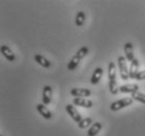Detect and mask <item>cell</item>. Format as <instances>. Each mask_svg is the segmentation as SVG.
<instances>
[{
	"mask_svg": "<svg viewBox=\"0 0 145 136\" xmlns=\"http://www.w3.org/2000/svg\"><path fill=\"white\" fill-rule=\"evenodd\" d=\"M117 63H118V68L120 71V78L121 80L126 81L129 80V67H127V61H126L125 57H118L117 59Z\"/></svg>",
	"mask_w": 145,
	"mask_h": 136,
	"instance_id": "cell-3",
	"label": "cell"
},
{
	"mask_svg": "<svg viewBox=\"0 0 145 136\" xmlns=\"http://www.w3.org/2000/svg\"><path fill=\"white\" fill-rule=\"evenodd\" d=\"M108 76H109V89L112 94H117L119 92V87L116 81V65L114 62H110L108 66Z\"/></svg>",
	"mask_w": 145,
	"mask_h": 136,
	"instance_id": "cell-1",
	"label": "cell"
},
{
	"mask_svg": "<svg viewBox=\"0 0 145 136\" xmlns=\"http://www.w3.org/2000/svg\"><path fill=\"white\" fill-rule=\"evenodd\" d=\"M120 93H134L136 91H139V86L137 84H126L119 87Z\"/></svg>",
	"mask_w": 145,
	"mask_h": 136,
	"instance_id": "cell-12",
	"label": "cell"
},
{
	"mask_svg": "<svg viewBox=\"0 0 145 136\" xmlns=\"http://www.w3.org/2000/svg\"><path fill=\"white\" fill-rule=\"evenodd\" d=\"M132 99L137 101V102H140V103H142V104H145V94L140 92V91H136V92L133 93Z\"/></svg>",
	"mask_w": 145,
	"mask_h": 136,
	"instance_id": "cell-19",
	"label": "cell"
},
{
	"mask_svg": "<svg viewBox=\"0 0 145 136\" xmlns=\"http://www.w3.org/2000/svg\"><path fill=\"white\" fill-rule=\"evenodd\" d=\"M70 94L72 96L75 97H84V99H87L88 96H91L92 92L90 89H87V88H72L71 91H70Z\"/></svg>",
	"mask_w": 145,
	"mask_h": 136,
	"instance_id": "cell-6",
	"label": "cell"
},
{
	"mask_svg": "<svg viewBox=\"0 0 145 136\" xmlns=\"http://www.w3.org/2000/svg\"><path fill=\"white\" fill-rule=\"evenodd\" d=\"M101 129H102V124L99 123V122H95V123L93 124L92 126L89 128L87 135L88 136H96L100 131H101Z\"/></svg>",
	"mask_w": 145,
	"mask_h": 136,
	"instance_id": "cell-15",
	"label": "cell"
},
{
	"mask_svg": "<svg viewBox=\"0 0 145 136\" xmlns=\"http://www.w3.org/2000/svg\"><path fill=\"white\" fill-rule=\"evenodd\" d=\"M73 104L78 107L82 108H92L93 102L89 99H84V97H75L73 100Z\"/></svg>",
	"mask_w": 145,
	"mask_h": 136,
	"instance_id": "cell-10",
	"label": "cell"
},
{
	"mask_svg": "<svg viewBox=\"0 0 145 136\" xmlns=\"http://www.w3.org/2000/svg\"><path fill=\"white\" fill-rule=\"evenodd\" d=\"M139 61L138 59H135V60L131 62V65H129V79H132V80H135L136 79V76H137V73L139 72Z\"/></svg>",
	"mask_w": 145,
	"mask_h": 136,
	"instance_id": "cell-13",
	"label": "cell"
},
{
	"mask_svg": "<svg viewBox=\"0 0 145 136\" xmlns=\"http://www.w3.org/2000/svg\"><path fill=\"white\" fill-rule=\"evenodd\" d=\"M102 73H103V69H102L101 67H97L93 71V74L91 76V84L92 85H97L99 83V81L101 80Z\"/></svg>",
	"mask_w": 145,
	"mask_h": 136,
	"instance_id": "cell-14",
	"label": "cell"
},
{
	"mask_svg": "<svg viewBox=\"0 0 145 136\" xmlns=\"http://www.w3.org/2000/svg\"><path fill=\"white\" fill-rule=\"evenodd\" d=\"M89 53V47L88 46H82L80 47L78 49V51L75 53V56L73 57L71 61H70L68 65H67V68L70 70V71H73V70H75L77 68V66L79 65L80 63V61L85 58Z\"/></svg>",
	"mask_w": 145,
	"mask_h": 136,
	"instance_id": "cell-2",
	"label": "cell"
},
{
	"mask_svg": "<svg viewBox=\"0 0 145 136\" xmlns=\"http://www.w3.org/2000/svg\"><path fill=\"white\" fill-rule=\"evenodd\" d=\"M42 101H43L44 105H49L52 101V87L49 86V85H45L43 87Z\"/></svg>",
	"mask_w": 145,
	"mask_h": 136,
	"instance_id": "cell-7",
	"label": "cell"
},
{
	"mask_svg": "<svg viewBox=\"0 0 145 136\" xmlns=\"http://www.w3.org/2000/svg\"><path fill=\"white\" fill-rule=\"evenodd\" d=\"M37 111L40 113V115L44 117L45 120H50L52 118V113L48 108L46 107V105L44 104H38L37 105Z\"/></svg>",
	"mask_w": 145,
	"mask_h": 136,
	"instance_id": "cell-9",
	"label": "cell"
},
{
	"mask_svg": "<svg viewBox=\"0 0 145 136\" xmlns=\"http://www.w3.org/2000/svg\"><path fill=\"white\" fill-rule=\"evenodd\" d=\"M85 21H86V14L82 11H79L78 13L76 14L75 17V25L78 27L82 26L84 23H85Z\"/></svg>",
	"mask_w": 145,
	"mask_h": 136,
	"instance_id": "cell-17",
	"label": "cell"
},
{
	"mask_svg": "<svg viewBox=\"0 0 145 136\" xmlns=\"http://www.w3.org/2000/svg\"><path fill=\"white\" fill-rule=\"evenodd\" d=\"M133 99L132 97H125V99H122V100H119V101H116L114 103L111 104V106H110V109L116 112V111H119V110L123 109V108H125V107H129L131 105H133Z\"/></svg>",
	"mask_w": 145,
	"mask_h": 136,
	"instance_id": "cell-4",
	"label": "cell"
},
{
	"mask_svg": "<svg viewBox=\"0 0 145 136\" xmlns=\"http://www.w3.org/2000/svg\"><path fill=\"white\" fill-rule=\"evenodd\" d=\"M66 111H67V113L70 115V117H71V118H72L76 124H78L79 122L82 120L80 113L77 111V109L74 107V105H71V104L66 105Z\"/></svg>",
	"mask_w": 145,
	"mask_h": 136,
	"instance_id": "cell-5",
	"label": "cell"
},
{
	"mask_svg": "<svg viewBox=\"0 0 145 136\" xmlns=\"http://www.w3.org/2000/svg\"><path fill=\"white\" fill-rule=\"evenodd\" d=\"M35 61L39 64L40 66L44 67V68H49L51 66V62L49 60H47L45 57L42 55H35Z\"/></svg>",
	"mask_w": 145,
	"mask_h": 136,
	"instance_id": "cell-16",
	"label": "cell"
},
{
	"mask_svg": "<svg viewBox=\"0 0 145 136\" xmlns=\"http://www.w3.org/2000/svg\"><path fill=\"white\" fill-rule=\"evenodd\" d=\"M0 53H1V55H2L8 62H14L15 59H16L15 53H14L10 47L7 46V45H5V44H2V45L0 46Z\"/></svg>",
	"mask_w": 145,
	"mask_h": 136,
	"instance_id": "cell-8",
	"label": "cell"
},
{
	"mask_svg": "<svg viewBox=\"0 0 145 136\" xmlns=\"http://www.w3.org/2000/svg\"><path fill=\"white\" fill-rule=\"evenodd\" d=\"M135 80H137V81H144L145 80V70H141V71H139V72L137 73V76H136Z\"/></svg>",
	"mask_w": 145,
	"mask_h": 136,
	"instance_id": "cell-20",
	"label": "cell"
},
{
	"mask_svg": "<svg viewBox=\"0 0 145 136\" xmlns=\"http://www.w3.org/2000/svg\"><path fill=\"white\" fill-rule=\"evenodd\" d=\"M124 53H125V59L129 62H133L136 58L134 56V46L131 42H126L124 44Z\"/></svg>",
	"mask_w": 145,
	"mask_h": 136,
	"instance_id": "cell-11",
	"label": "cell"
},
{
	"mask_svg": "<svg viewBox=\"0 0 145 136\" xmlns=\"http://www.w3.org/2000/svg\"><path fill=\"white\" fill-rule=\"evenodd\" d=\"M92 118L91 117H86V118H82L78 124H77V127H78L79 129H86L88 127L92 126Z\"/></svg>",
	"mask_w": 145,
	"mask_h": 136,
	"instance_id": "cell-18",
	"label": "cell"
}]
</instances>
